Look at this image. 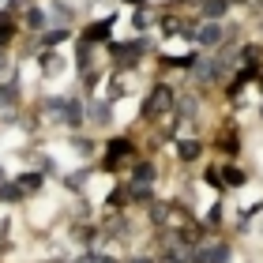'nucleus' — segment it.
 Instances as JSON below:
<instances>
[{
    "label": "nucleus",
    "instance_id": "13",
    "mask_svg": "<svg viewBox=\"0 0 263 263\" xmlns=\"http://www.w3.org/2000/svg\"><path fill=\"white\" fill-rule=\"evenodd\" d=\"M132 184H154L158 181V165L154 162H132Z\"/></svg>",
    "mask_w": 263,
    "mask_h": 263
},
{
    "label": "nucleus",
    "instance_id": "19",
    "mask_svg": "<svg viewBox=\"0 0 263 263\" xmlns=\"http://www.w3.org/2000/svg\"><path fill=\"white\" fill-rule=\"evenodd\" d=\"M71 38V30H64V27H49L42 34V42H38V49H53V45H61V42H68Z\"/></svg>",
    "mask_w": 263,
    "mask_h": 263
},
{
    "label": "nucleus",
    "instance_id": "22",
    "mask_svg": "<svg viewBox=\"0 0 263 263\" xmlns=\"http://www.w3.org/2000/svg\"><path fill=\"white\" fill-rule=\"evenodd\" d=\"M71 151L79 154V158H90L94 154V139H87V136H79V132H71V143H68Z\"/></svg>",
    "mask_w": 263,
    "mask_h": 263
},
{
    "label": "nucleus",
    "instance_id": "11",
    "mask_svg": "<svg viewBox=\"0 0 263 263\" xmlns=\"http://www.w3.org/2000/svg\"><path fill=\"white\" fill-rule=\"evenodd\" d=\"M23 27L34 30V34H45V30H49V11L38 8V4H30L27 11H23Z\"/></svg>",
    "mask_w": 263,
    "mask_h": 263
},
{
    "label": "nucleus",
    "instance_id": "20",
    "mask_svg": "<svg viewBox=\"0 0 263 263\" xmlns=\"http://www.w3.org/2000/svg\"><path fill=\"white\" fill-rule=\"evenodd\" d=\"M214 147H218V151L226 154V158H237V154H241V143H237V136H233V132H226V136L218 132V139H214Z\"/></svg>",
    "mask_w": 263,
    "mask_h": 263
},
{
    "label": "nucleus",
    "instance_id": "23",
    "mask_svg": "<svg viewBox=\"0 0 263 263\" xmlns=\"http://www.w3.org/2000/svg\"><path fill=\"white\" fill-rule=\"evenodd\" d=\"M184 23H188V19H181V15H162V19H158V30H162V34H181Z\"/></svg>",
    "mask_w": 263,
    "mask_h": 263
},
{
    "label": "nucleus",
    "instance_id": "30",
    "mask_svg": "<svg viewBox=\"0 0 263 263\" xmlns=\"http://www.w3.org/2000/svg\"><path fill=\"white\" fill-rule=\"evenodd\" d=\"M259 117H263V105H259Z\"/></svg>",
    "mask_w": 263,
    "mask_h": 263
},
{
    "label": "nucleus",
    "instance_id": "8",
    "mask_svg": "<svg viewBox=\"0 0 263 263\" xmlns=\"http://www.w3.org/2000/svg\"><path fill=\"white\" fill-rule=\"evenodd\" d=\"M199 113H203V102H199V94H192V90L177 94V105H173V117H177V121H196Z\"/></svg>",
    "mask_w": 263,
    "mask_h": 263
},
{
    "label": "nucleus",
    "instance_id": "1",
    "mask_svg": "<svg viewBox=\"0 0 263 263\" xmlns=\"http://www.w3.org/2000/svg\"><path fill=\"white\" fill-rule=\"evenodd\" d=\"M173 105H177V90L170 87V83H154L151 94L139 105V113H143V121H158V117H170L173 113Z\"/></svg>",
    "mask_w": 263,
    "mask_h": 263
},
{
    "label": "nucleus",
    "instance_id": "16",
    "mask_svg": "<svg viewBox=\"0 0 263 263\" xmlns=\"http://www.w3.org/2000/svg\"><path fill=\"white\" fill-rule=\"evenodd\" d=\"M128 188V203H139V207H151L154 203V184H124Z\"/></svg>",
    "mask_w": 263,
    "mask_h": 263
},
{
    "label": "nucleus",
    "instance_id": "27",
    "mask_svg": "<svg viewBox=\"0 0 263 263\" xmlns=\"http://www.w3.org/2000/svg\"><path fill=\"white\" fill-rule=\"evenodd\" d=\"M124 263H158V259H154V256H147V252H136V256H128Z\"/></svg>",
    "mask_w": 263,
    "mask_h": 263
},
{
    "label": "nucleus",
    "instance_id": "14",
    "mask_svg": "<svg viewBox=\"0 0 263 263\" xmlns=\"http://www.w3.org/2000/svg\"><path fill=\"white\" fill-rule=\"evenodd\" d=\"M199 154H203V139H196V136L177 139V158H181V162H196Z\"/></svg>",
    "mask_w": 263,
    "mask_h": 263
},
{
    "label": "nucleus",
    "instance_id": "26",
    "mask_svg": "<svg viewBox=\"0 0 263 263\" xmlns=\"http://www.w3.org/2000/svg\"><path fill=\"white\" fill-rule=\"evenodd\" d=\"M11 79V53H0V83Z\"/></svg>",
    "mask_w": 263,
    "mask_h": 263
},
{
    "label": "nucleus",
    "instance_id": "21",
    "mask_svg": "<svg viewBox=\"0 0 263 263\" xmlns=\"http://www.w3.org/2000/svg\"><path fill=\"white\" fill-rule=\"evenodd\" d=\"M61 181H64V188H68V192H83V188H87V181H90V170H76V173H64Z\"/></svg>",
    "mask_w": 263,
    "mask_h": 263
},
{
    "label": "nucleus",
    "instance_id": "18",
    "mask_svg": "<svg viewBox=\"0 0 263 263\" xmlns=\"http://www.w3.org/2000/svg\"><path fill=\"white\" fill-rule=\"evenodd\" d=\"M222 181H226V188H245L248 173L241 170V165H222Z\"/></svg>",
    "mask_w": 263,
    "mask_h": 263
},
{
    "label": "nucleus",
    "instance_id": "29",
    "mask_svg": "<svg viewBox=\"0 0 263 263\" xmlns=\"http://www.w3.org/2000/svg\"><path fill=\"white\" fill-rule=\"evenodd\" d=\"M252 11H256V15H263V0H252Z\"/></svg>",
    "mask_w": 263,
    "mask_h": 263
},
{
    "label": "nucleus",
    "instance_id": "24",
    "mask_svg": "<svg viewBox=\"0 0 263 263\" xmlns=\"http://www.w3.org/2000/svg\"><path fill=\"white\" fill-rule=\"evenodd\" d=\"M11 38H15V23H11V15H8V19H0V53L11 45Z\"/></svg>",
    "mask_w": 263,
    "mask_h": 263
},
{
    "label": "nucleus",
    "instance_id": "3",
    "mask_svg": "<svg viewBox=\"0 0 263 263\" xmlns=\"http://www.w3.org/2000/svg\"><path fill=\"white\" fill-rule=\"evenodd\" d=\"M124 158H136V143H132L128 136H117L105 143V151H102V170H121V162Z\"/></svg>",
    "mask_w": 263,
    "mask_h": 263
},
{
    "label": "nucleus",
    "instance_id": "5",
    "mask_svg": "<svg viewBox=\"0 0 263 263\" xmlns=\"http://www.w3.org/2000/svg\"><path fill=\"white\" fill-rule=\"evenodd\" d=\"M61 124L79 132L83 124H87V102L79 98V94H64V109H61Z\"/></svg>",
    "mask_w": 263,
    "mask_h": 263
},
{
    "label": "nucleus",
    "instance_id": "6",
    "mask_svg": "<svg viewBox=\"0 0 263 263\" xmlns=\"http://www.w3.org/2000/svg\"><path fill=\"white\" fill-rule=\"evenodd\" d=\"M113 23L117 15H105V19H94L90 27H83L79 34V42H87V45H98V42H109V34H113Z\"/></svg>",
    "mask_w": 263,
    "mask_h": 263
},
{
    "label": "nucleus",
    "instance_id": "25",
    "mask_svg": "<svg viewBox=\"0 0 263 263\" xmlns=\"http://www.w3.org/2000/svg\"><path fill=\"white\" fill-rule=\"evenodd\" d=\"M132 27H136L139 34L151 27V15H147V8H136V15H132Z\"/></svg>",
    "mask_w": 263,
    "mask_h": 263
},
{
    "label": "nucleus",
    "instance_id": "2",
    "mask_svg": "<svg viewBox=\"0 0 263 263\" xmlns=\"http://www.w3.org/2000/svg\"><path fill=\"white\" fill-rule=\"evenodd\" d=\"M222 79H226V71L218 68L214 53H199V61L188 71V83H196V87H214V83H222Z\"/></svg>",
    "mask_w": 263,
    "mask_h": 263
},
{
    "label": "nucleus",
    "instance_id": "15",
    "mask_svg": "<svg viewBox=\"0 0 263 263\" xmlns=\"http://www.w3.org/2000/svg\"><path fill=\"white\" fill-rule=\"evenodd\" d=\"M199 11H203V19H207V23H222L226 15H230V0H203Z\"/></svg>",
    "mask_w": 263,
    "mask_h": 263
},
{
    "label": "nucleus",
    "instance_id": "7",
    "mask_svg": "<svg viewBox=\"0 0 263 263\" xmlns=\"http://www.w3.org/2000/svg\"><path fill=\"white\" fill-rule=\"evenodd\" d=\"M87 121L94 128H109L113 124V102L109 98H90L87 102Z\"/></svg>",
    "mask_w": 263,
    "mask_h": 263
},
{
    "label": "nucleus",
    "instance_id": "9",
    "mask_svg": "<svg viewBox=\"0 0 263 263\" xmlns=\"http://www.w3.org/2000/svg\"><path fill=\"white\" fill-rule=\"evenodd\" d=\"M34 53H38V68H42L45 79L61 76V71L68 68V57H64V53H53V49H34Z\"/></svg>",
    "mask_w": 263,
    "mask_h": 263
},
{
    "label": "nucleus",
    "instance_id": "17",
    "mask_svg": "<svg viewBox=\"0 0 263 263\" xmlns=\"http://www.w3.org/2000/svg\"><path fill=\"white\" fill-rule=\"evenodd\" d=\"M71 68H76L79 76H83V71H90V68H94V45L79 42V45H76V61H71Z\"/></svg>",
    "mask_w": 263,
    "mask_h": 263
},
{
    "label": "nucleus",
    "instance_id": "4",
    "mask_svg": "<svg viewBox=\"0 0 263 263\" xmlns=\"http://www.w3.org/2000/svg\"><path fill=\"white\" fill-rule=\"evenodd\" d=\"M226 38H230V30H226L222 23H207V19L196 23V45L199 49H222Z\"/></svg>",
    "mask_w": 263,
    "mask_h": 263
},
{
    "label": "nucleus",
    "instance_id": "28",
    "mask_svg": "<svg viewBox=\"0 0 263 263\" xmlns=\"http://www.w3.org/2000/svg\"><path fill=\"white\" fill-rule=\"evenodd\" d=\"M121 4H128V8H147V0H121Z\"/></svg>",
    "mask_w": 263,
    "mask_h": 263
},
{
    "label": "nucleus",
    "instance_id": "12",
    "mask_svg": "<svg viewBox=\"0 0 263 263\" xmlns=\"http://www.w3.org/2000/svg\"><path fill=\"white\" fill-rule=\"evenodd\" d=\"M45 11H49V27H64V30H71V19H76L71 4H64V0H53Z\"/></svg>",
    "mask_w": 263,
    "mask_h": 263
},
{
    "label": "nucleus",
    "instance_id": "10",
    "mask_svg": "<svg viewBox=\"0 0 263 263\" xmlns=\"http://www.w3.org/2000/svg\"><path fill=\"white\" fill-rule=\"evenodd\" d=\"M15 188H19L23 196L42 192V188H45V173L42 170H23V173H15Z\"/></svg>",
    "mask_w": 263,
    "mask_h": 263
}]
</instances>
